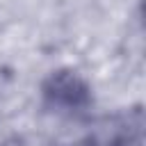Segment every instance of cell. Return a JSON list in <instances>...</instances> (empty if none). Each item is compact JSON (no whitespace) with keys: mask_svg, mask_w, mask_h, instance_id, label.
I'll list each match as a JSON object with an SVG mask.
<instances>
[{"mask_svg":"<svg viewBox=\"0 0 146 146\" xmlns=\"http://www.w3.org/2000/svg\"><path fill=\"white\" fill-rule=\"evenodd\" d=\"M41 105L57 116H80L94 105L89 82L73 68H57L41 82Z\"/></svg>","mask_w":146,"mask_h":146,"instance_id":"1","label":"cell"},{"mask_svg":"<svg viewBox=\"0 0 146 146\" xmlns=\"http://www.w3.org/2000/svg\"><path fill=\"white\" fill-rule=\"evenodd\" d=\"M141 110L107 116L71 146H141Z\"/></svg>","mask_w":146,"mask_h":146,"instance_id":"2","label":"cell"}]
</instances>
